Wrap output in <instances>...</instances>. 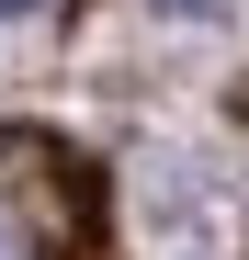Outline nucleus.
I'll return each mask as SVG.
<instances>
[{
  "mask_svg": "<svg viewBox=\"0 0 249 260\" xmlns=\"http://www.w3.org/2000/svg\"><path fill=\"white\" fill-rule=\"evenodd\" d=\"M0 147H23L46 181H23V192H46V226H57V249H91L102 238V170L91 158H68L57 136H0Z\"/></svg>",
  "mask_w": 249,
  "mask_h": 260,
  "instance_id": "nucleus-1",
  "label": "nucleus"
},
{
  "mask_svg": "<svg viewBox=\"0 0 249 260\" xmlns=\"http://www.w3.org/2000/svg\"><path fill=\"white\" fill-rule=\"evenodd\" d=\"M0 12H46V0H0Z\"/></svg>",
  "mask_w": 249,
  "mask_h": 260,
  "instance_id": "nucleus-3",
  "label": "nucleus"
},
{
  "mask_svg": "<svg viewBox=\"0 0 249 260\" xmlns=\"http://www.w3.org/2000/svg\"><path fill=\"white\" fill-rule=\"evenodd\" d=\"M0 260H12V249H0Z\"/></svg>",
  "mask_w": 249,
  "mask_h": 260,
  "instance_id": "nucleus-4",
  "label": "nucleus"
},
{
  "mask_svg": "<svg viewBox=\"0 0 249 260\" xmlns=\"http://www.w3.org/2000/svg\"><path fill=\"white\" fill-rule=\"evenodd\" d=\"M159 12H181V23H215V12H227V0H159Z\"/></svg>",
  "mask_w": 249,
  "mask_h": 260,
  "instance_id": "nucleus-2",
  "label": "nucleus"
}]
</instances>
